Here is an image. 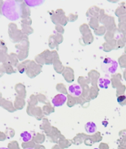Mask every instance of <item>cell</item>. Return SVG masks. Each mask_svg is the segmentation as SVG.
<instances>
[{"label": "cell", "mask_w": 126, "mask_h": 149, "mask_svg": "<svg viewBox=\"0 0 126 149\" xmlns=\"http://www.w3.org/2000/svg\"><path fill=\"white\" fill-rule=\"evenodd\" d=\"M2 12L9 20L16 21L20 17L22 7L16 0H6L2 5Z\"/></svg>", "instance_id": "6da1fadb"}, {"label": "cell", "mask_w": 126, "mask_h": 149, "mask_svg": "<svg viewBox=\"0 0 126 149\" xmlns=\"http://www.w3.org/2000/svg\"><path fill=\"white\" fill-rule=\"evenodd\" d=\"M118 67V63L115 60L111 58H106L101 63V69L104 72L109 74L115 73Z\"/></svg>", "instance_id": "7a4b0ae2"}, {"label": "cell", "mask_w": 126, "mask_h": 149, "mask_svg": "<svg viewBox=\"0 0 126 149\" xmlns=\"http://www.w3.org/2000/svg\"><path fill=\"white\" fill-rule=\"evenodd\" d=\"M66 95H64L63 94H58V95H56L53 97V99L52 100V103L54 106H55V107H59V106H63L66 103Z\"/></svg>", "instance_id": "3957f363"}, {"label": "cell", "mask_w": 126, "mask_h": 149, "mask_svg": "<svg viewBox=\"0 0 126 149\" xmlns=\"http://www.w3.org/2000/svg\"><path fill=\"white\" fill-rule=\"evenodd\" d=\"M69 94L74 97H78L82 94V88L77 84H72L68 88Z\"/></svg>", "instance_id": "277c9868"}, {"label": "cell", "mask_w": 126, "mask_h": 149, "mask_svg": "<svg viewBox=\"0 0 126 149\" xmlns=\"http://www.w3.org/2000/svg\"><path fill=\"white\" fill-rule=\"evenodd\" d=\"M85 129L86 132L89 134H95L97 131V125L93 122H88L85 124Z\"/></svg>", "instance_id": "5b68a950"}, {"label": "cell", "mask_w": 126, "mask_h": 149, "mask_svg": "<svg viewBox=\"0 0 126 149\" xmlns=\"http://www.w3.org/2000/svg\"><path fill=\"white\" fill-rule=\"evenodd\" d=\"M111 84V80L106 78H100L98 81V85L101 89H108L109 86Z\"/></svg>", "instance_id": "8992f818"}, {"label": "cell", "mask_w": 126, "mask_h": 149, "mask_svg": "<svg viewBox=\"0 0 126 149\" xmlns=\"http://www.w3.org/2000/svg\"><path fill=\"white\" fill-rule=\"evenodd\" d=\"M4 102H5V103H2V102H0V106H2L3 108H5V109H7L8 111H11V112H13V111H15L12 103H10V102L8 101V100H4Z\"/></svg>", "instance_id": "52a82bcc"}, {"label": "cell", "mask_w": 126, "mask_h": 149, "mask_svg": "<svg viewBox=\"0 0 126 149\" xmlns=\"http://www.w3.org/2000/svg\"><path fill=\"white\" fill-rule=\"evenodd\" d=\"M44 0H24L25 3L30 7H36L43 3Z\"/></svg>", "instance_id": "ba28073f"}, {"label": "cell", "mask_w": 126, "mask_h": 149, "mask_svg": "<svg viewBox=\"0 0 126 149\" xmlns=\"http://www.w3.org/2000/svg\"><path fill=\"white\" fill-rule=\"evenodd\" d=\"M21 138L24 142L30 141L32 140V134L30 132H24L21 134Z\"/></svg>", "instance_id": "9c48e42d"}, {"label": "cell", "mask_w": 126, "mask_h": 149, "mask_svg": "<svg viewBox=\"0 0 126 149\" xmlns=\"http://www.w3.org/2000/svg\"><path fill=\"white\" fill-rule=\"evenodd\" d=\"M16 92L19 94V96H21L20 97H22V98H24V96L23 95V92H24V94H26V92H25V89H24V85H22V84H21L16 85Z\"/></svg>", "instance_id": "30bf717a"}, {"label": "cell", "mask_w": 126, "mask_h": 149, "mask_svg": "<svg viewBox=\"0 0 126 149\" xmlns=\"http://www.w3.org/2000/svg\"><path fill=\"white\" fill-rule=\"evenodd\" d=\"M16 103H18V104H15V107L17 109H21L24 106V100H23V98H19V97H17L16 100Z\"/></svg>", "instance_id": "8fae6325"}, {"label": "cell", "mask_w": 126, "mask_h": 149, "mask_svg": "<svg viewBox=\"0 0 126 149\" xmlns=\"http://www.w3.org/2000/svg\"><path fill=\"white\" fill-rule=\"evenodd\" d=\"M5 72L8 73V74H11V73L14 72L15 71L13 70V67H11L10 65H7L6 68L5 67Z\"/></svg>", "instance_id": "7c38bea8"}, {"label": "cell", "mask_w": 126, "mask_h": 149, "mask_svg": "<svg viewBox=\"0 0 126 149\" xmlns=\"http://www.w3.org/2000/svg\"><path fill=\"white\" fill-rule=\"evenodd\" d=\"M125 99H126L125 96V95H122V96H119V97H117V101H118L119 103H123Z\"/></svg>", "instance_id": "4fadbf2b"}, {"label": "cell", "mask_w": 126, "mask_h": 149, "mask_svg": "<svg viewBox=\"0 0 126 149\" xmlns=\"http://www.w3.org/2000/svg\"><path fill=\"white\" fill-rule=\"evenodd\" d=\"M16 46H17V47H16L19 48V47H22V45H16ZM23 48H25L26 49H28V47H24V45H23Z\"/></svg>", "instance_id": "5bb4252c"}, {"label": "cell", "mask_w": 126, "mask_h": 149, "mask_svg": "<svg viewBox=\"0 0 126 149\" xmlns=\"http://www.w3.org/2000/svg\"><path fill=\"white\" fill-rule=\"evenodd\" d=\"M0 149H9V148H0Z\"/></svg>", "instance_id": "9a60e30c"}, {"label": "cell", "mask_w": 126, "mask_h": 149, "mask_svg": "<svg viewBox=\"0 0 126 149\" xmlns=\"http://www.w3.org/2000/svg\"><path fill=\"white\" fill-rule=\"evenodd\" d=\"M26 149H34V148H26Z\"/></svg>", "instance_id": "2e32d148"}, {"label": "cell", "mask_w": 126, "mask_h": 149, "mask_svg": "<svg viewBox=\"0 0 126 149\" xmlns=\"http://www.w3.org/2000/svg\"><path fill=\"white\" fill-rule=\"evenodd\" d=\"M95 149H99V148H95Z\"/></svg>", "instance_id": "e0dca14e"}]
</instances>
